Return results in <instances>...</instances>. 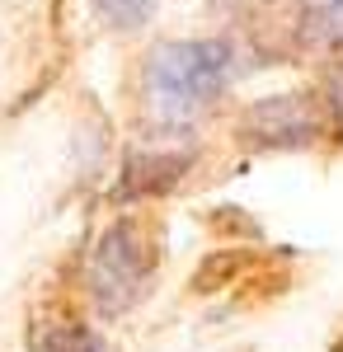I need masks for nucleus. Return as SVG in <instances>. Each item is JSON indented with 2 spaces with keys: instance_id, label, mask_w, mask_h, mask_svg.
Instances as JSON below:
<instances>
[{
  "instance_id": "nucleus-1",
  "label": "nucleus",
  "mask_w": 343,
  "mask_h": 352,
  "mask_svg": "<svg viewBox=\"0 0 343 352\" xmlns=\"http://www.w3.org/2000/svg\"><path fill=\"white\" fill-rule=\"evenodd\" d=\"M236 52L226 38H184L156 47L146 66V99L165 127H184L231 85Z\"/></svg>"
},
{
  "instance_id": "nucleus-2",
  "label": "nucleus",
  "mask_w": 343,
  "mask_h": 352,
  "mask_svg": "<svg viewBox=\"0 0 343 352\" xmlns=\"http://www.w3.org/2000/svg\"><path fill=\"white\" fill-rule=\"evenodd\" d=\"M156 244L146 235V226L132 217L113 221L94 254H90V272H85V287H90V300L104 320H118L127 315L136 300L146 296L151 277H156Z\"/></svg>"
},
{
  "instance_id": "nucleus-3",
  "label": "nucleus",
  "mask_w": 343,
  "mask_h": 352,
  "mask_svg": "<svg viewBox=\"0 0 343 352\" xmlns=\"http://www.w3.org/2000/svg\"><path fill=\"white\" fill-rule=\"evenodd\" d=\"M320 132H324V113L315 94H296V89L254 99L236 122V136L254 151H301V146H315Z\"/></svg>"
},
{
  "instance_id": "nucleus-4",
  "label": "nucleus",
  "mask_w": 343,
  "mask_h": 352,
  "mask_svg": "<svg viewBox=\"0 0 343 352\" xmlns=\"http://www.w3.org/2000/svg\"><path fill=\"white\" fill-rule=\"evenodd\" d=\"M198 160V146L184 141V132H165L151 136L146 146H136L127 164H123V184H118V197H160V192L179 188L188 169Z\"/></svg>"
},
{
  "instance_id": "nucleus-5",
  "label": "nucleus",
  "mask_w": 343,
  "mask_h": 352,
  "mask_svg": "<svg viewBox=\"0 0 343 352\" xmlns=\"http://www.w3.org/2000/svg\"><path fill=\"white\" fill-rule=\"evenodd\" d=\"M296 28L311 43H343V0H291Z\"/></svg>"
},
{
  "instance_id": "nucleus-6",
  "label": "nucleus",
  "mask_w": 343,
  "mask_h": 352,
  "mask_svg": "<svg viewBox=\"0 0 343 352\" xmlns=\"http://www.w3.org/2000/svg\"><path fill=\"white\" fill-rule=\"evenodd\" d=\"M90 5L118 33H136L141 24H151V14H156V0H90Z\"/></svg>"
},
{
  "instance_id": "nucleus-7",
  "label": "nucleus",
  "mask_w": 343,
  "mask_h": 352,
  "mask_svg": "<svg viewBox=\"0 0 343 352\" xmlns=\"http://www.w3.org/2000/svg\"><path fill=\"white\" fill-rule=\"evenodd\" d=\"M33 352H113V348L85 324H56V329H48V333L38 338Z\"/></svg>"
},
{
  "instance_id": "nucleus-8",
  "label": "nucleus",
  "mask_w": 343,
  "mask_h": 352,
  "mask_svg": "<svg viewBox=\"0 0 343 352\" xmlns=\"http://www.w3.org/2000/svg\"><path fill=\"white\" fill-rule=\"evenodd\" d=\"M324 104H329V118H334V127L343 132V66L334 71V76H329V99H324Z\"/></svg>"
}]
</instances>
